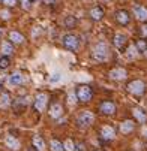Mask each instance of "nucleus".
Returning <instances> with one entry per match:
<instances>
[{"instance_id":"obj_28","label":"nucleus","mask_w":147,"mask_h":151,"mask_svg":"<svg viewBox=\"0 0 147 151\" xmlns=\"http://www.w3.org/2000/svg\"><path fill=\"white\" fill-rule=\"evenodd\" d=\"M20 3V0H2V5L5 8H15Z\"/></svg>"},{"instance_id":"obj_29","label":"nucleus","mask_w":147,"mask_h":151,"mask_svg":"<svg viewBox=\"0 0 147 151\" xmlns=\"http://www.w3.org/2000/svg\"><path fill=\"white\" fill-rule=\"evenodd\" d=\"M75 151H87V147L84 142H77L75 144Z\"/></svg>"},{"instance_id":"obj_8","label":"nucleus","mask_w":147,"mask_h":151,"mask_svg":"<svg viewBox=\"0 0 147 151\" xmlns=\"http://www.w3.org/2000/svg\"><path fill=\"white\" fill-rule=\"evenodd\" d=\"M27 105H29V100H27V97H24V96H20V97L14 99V100H12V103H11V106H12V111H14L17 115L23 114V112H26V109H27Z\"/></svg>"},{"instance_id":"obj_4","label":"nucleus","mask_w":147,"mask_h":151,"mask_svg":"<svg viewBox=\"0 0 147 151\" xmlns=\"http://www.w3.org/2000/svg\"><path fill=\"white\" fill-rule=\"evenodd\" d=\"M75 93H77V99L83 103H89L93 99V90H92L90 85H86V84L78 85Z\"/></svg>"},{"instance_id":"obj_17","label":"nucleus","mask_w":147,"mask_h":151,"mask_svg":"<svg viewBox=\"0 0 147 151\" xmlns=\"http://www.w3.org/2000/svg\"><path fill=\"white\" fill-rule=\"evenodd\" d=\"M0 52H2V55H6V57L14 55V52H15L14 44L9 40H3L2 44H0Z\"/></svg>"},{"instance_id":"obj_32","label":"nucleus","mask_w":147,"mask_h":151,"mask_svg":"<svg viewBox=\"0 0 147 151\" xmlns=\"http://www.w3.org/2000/svg\"><path fill=\"white\" fill-rule=\"evenodd\" d=\"M141 33H143V37H146V39H147V23L141 27Z\"/></svg>"},{"instance_id":"obj_21","label":"nucleus","mask_w":147,"mask_h":151,"mask_svg":"<svg viewBox=\"0 0 147 151\" xmlns=\"http://www.w3.org/2000/svg\"><path fill=\"white\" fill-rule=\"evenodd\" d=\"M32 147H35L38 151H45V141L41 135H35L32 138Z\"/></svg>"},{"instance_id":"obj_33","label":"nucleus","mask_w":147,"mask_h":151,"mask_svg":"<svg viewBox=\"0 0 147 151\" xmlns=\"http://www.w3.org/2000/svg\"><path fill=\"white\" fill-rule=\"evenodd\" d=\"M42 3H44V5H54L56 0H42Z\"/></svg>"},{"instance_id":"obj_1","label":"nucleus","mask_w":147,"mask_h":151,"mask_svg":"<svg viewBox=\"0 0 147 151\" xmlns=\"http://www.w3.org/2000/svg\"><path fill=\"white\" fill-rule=\"evenodd\" d=\"M111 57V51L107 42H98L92 50V58L98 63H105Z\"/></svg>"},{"instance_id":"obj_36","label":"nucleus","mask_w":147,"mask_h":151,"mask_svg":"<svg viewBox=\"0 0 147 151\" xmlns=\"http://www.w3.org/2000/svg\"><path fill=\"white\" fill-rule=\"evenodd\" d=\"M2 35H3V29L0 27V37H2Z\"/></svg>"},{"instance_id":"obj_31","label":"nucleus","mask_w":147,"mask_h":151,"mask_svg":"<svg viewBox=\"0 0 147 151\" xmlns=\"http://www.w3.org/2000/svg\"><path fill=\"white\" fill-rule=\"evenodd\" d=\"M0 18L9 19V18H11V12H9V11H0Z\"/></svg>"},{"instance_id":"obj_16","label":"nucleus","mask_w":147,"mask_h":151,"mask_svg":"<svg viewBox=\"0 0 147 151\" xmlns=\"http://www.w3.org/2000/svg\"><path fill=\"white\" fill-rule=\"evenodd\" d=\"M8 37H9L8 40L12 42L14 45H21V44H24V40H26L24 35H23V33H20L18 30H11L9 35H8Z\"/></svg>"},{"instance_id":"obj_39","label":"nucleus","mask_w":147,"mask_h":151,"mask_svg":"<svg viewBox=\"0 0 147 151\" xmlns=\"http://www.w3.org/2000/svg\"><path fill=\"white\" fill-rule=\"evenodd\" d=\"M0 3H2V0H0Z\"/></svg>"},{"instance_id":"obj_14","label":"nucleus","mask_w":147,"mask_h":151,"mask_svg":"<svg viewBox=\"0 0 147 151\" xmlns=\"http://www.w3.org/2000/svg\"><path fill=\"white\" fill-rule=\"evenodd\" d=\"M113 45L119 50V51H123L128 45V36L123 35V33H116L114 37H113Z\"/></svg>"},{"instance_id":"obj_35","label":"nucleus","mask_w":147,"mask_h":151,"mask_svg":"<svg viewBox=\"0 0 147 151\" xmlns=\"http://www.w3.org/2000/svg\"><path fill=\"white\" fill-rule=\"evenodd\" d=\"M27 151H38V150H36V148H35V147H30V148H29V150H27Z\"/></svg>"},{"instance_id":"obj_11","label":"nucleus","mask_w":147,"mask_h":151,"mask_svg":"<svg viewBox=\"0 0 147 151\" xmlns=\"http://www.w3.org/2000/svg\"><path fill=\"white\" fill-rule=\"evenodd\" d=\"M114 19H116V23L119 26H123L125 27V26H128L131 23V15H129V12L126 11V9H119L114 14Z\"/></svg>"},{"instance_id":"obj_20","label":"nucleus","mask_w":147,"mask_h":151,"mask_svg":"<svg viewBox=\"0 0 147 151\" xmlns=\"http://www.w3.org/2000/svg\"><path fill=\"white\" fill-rule=\"evenodd\" d=\"M24 81H26V76L21 73L20 70H17V72L9 75V82L12 85H21V84H24Z\"/></svg>"},{"instance_id":"obj_34","label":"nucleus","mask_w":147,"mask_h":151,"mask_svg":"<svg viewBox=\"0 0 147 151\" xmlns=\"http://www.w3.org/2000/svg\"><path fill=\"white\" fill-rule=\"evenodd\" d=\"M2 91H3V82L0 81V93H2Z\"/></svg>"},{"instance_id":"obj_12","label":"nucleus","mask_w":147,"mask_h":151,"mask_svg":"<svg viewBox=\"0 0 147 151\" xmlns=\"http://www.w3.org/2000/svg\"><path fill=\"white\" fill-rule=\"evenodd\" d=\"M132 12H134V17L141 21V23H146L147 21V8L141 3H134L132 6Z\"/></svg>"},{"instance_id":"obj_26","label":"nucleus","mask_w":147,"mask_h":151,"mask_svg":"<svg viewBox=\"0 0 147 151\" xmlns=\"http://www.w3.org/2000/svg\"><path fill=\"white\" fill-rule=\"evenodd\" d=\"M77 18L74 17V15H68L66 18H65V21H63V24H65V27L66 29H74L75 26H77Z\"/></svg>"},{"instance_id":"obj_19","label":"nucleus","mask_w":147,"mask_h":151,"mask_svg":"<svg viewBox=\"0 0 147 151\" xmlns=\"http://www.w3.org/2000/svg\"><path fill=\"white\" fill-rule=\"evenodd\" d=\"M132 115H134V120L138 121V123H146L147 121V112L143 109V108H132Z\"/></svg>"},{"instance_id":"obj_3","label":"nucleus","mask_w":147,"mask_h":151,"mask_svg":"<svg viewBox=\"0 0 147 151\" xmlns=\"http://www.w3.org/2000/svg\"><path fill=\"white\" fill-rule=\"evenodd\" d=\"M95 123V114L92 111H81L77 115V126L80 129H89Z\"/></svg>"},{"instance_id":"obj_24","label":"nucleus","mask_w":147,"mask_h":151,"mask_svg":"<svg viewBox=\"0 0 147 151\" xmlns=\"http://www.w3.org/2000/svg\"><path fill=\"white\" fill-rule=\"evenodd\" d=\"M0 94H2V96H0V105H2V108H8V106H11V103H12L11 94H9L8 91H2Z\"/></svg>"},{"instance_id":"obj_9","label":"nucleus","mask_w":147,"mask_h":151,"mask_svg":"<svg viewBox=\"0 0 147 151\" xmlns=\"http://www.w3.org/2000/svg\"><path fill=\"white\" fill-rule=\"evenodd\" d=\"M63 112H65V108H63V105L59 102V100H53L50 103V108H48V115L51 120H59Z\"/></svg>"},{"instance_id":"obj_27","label":"nucleus","mask_w":147,"mask_h":151,"mask_svg":"<svg viewBox=\"0 0 147 151\" xmlns=\"http://www.w3.org/2000/svg\"><path fill=\"white\" fill-rule=\"evenodd\" d=\"M11 66V58L6 55H0V70H6Z\"/></svg>"},{"instance_id":"obj_30","label":"nucleus","mask_w":147,"mask_h":151,"mask_svg":"<svg viewBox=\"0 0 147 151\" xmlns=\"http://www.w3.org/2000/svg\"><path fill=\"white\" fill-rule=\"evenodd\" d=\"M20 3L23 5L24 9H30V6H32V2H30V0H20Z\"/></svg>"},{"instance_id":"obj_18","label":"nucleus","mask_w":147,"mask_h":151,"mask_svg":"<svg viewBox=\"0 0 147 151\" xmlns=\"http://www.w3.org/2000/svg\"><path fill=\"white\" fill-rule=\"evenodd\" d=\"M104 15H105V12H104L102 6H99V5L90 8V11H89V17H90L93 21H101V19L104 18Z\"/></svg>"},{"instance_id":"obj_37","label":"nucleus","mask_w":147,"mask_h":151,"mask_svg":"<svg viewBox=\"0 0 147 151\" xmlns=\"http://www.w3.org/2000/svg\"><path fill=\"white\" fill-rule=\"evenodd\" d=\"M144 54V57H147V50H146V52H143Z\"/></svg>"},{"instance_id":"obj_38","label":"nucleus","mask_w":147,"mask_h":151,"mask_svg":"<svg viewBox=\"0 0 147 151\" xmlns=\"http://www.w3.org/2000/svg\"><path fill=\"white\" fill-rule=\"evenodd\" d=\"M93 151H104V150H93Z\"/></svg>"},{"instance_id":"obj_25","label":"nucleus","mask_w":147,"mask_h":151,"mask_svg":"<svg viewBox=\"0 0 147 151\" xmlns=\"http://www.w3.org/2000/svg\"><path fill=\"white\" fill-rule=\"evenodd\" d=\"M135 48H137L138 52H146V50H147V39L146 37L137 39L135 40Z\"/></svg>"},{"instance_id":"obj_2","label":"nucleus","mask_w":147,"mask_h":151,"mask_svg":"<svg viewBox=\"0 0 147 151\" xmlns=\"http://www.w3.org/2000/svg\"><path fill=\"white\" fill-rule=\"evenodd\" d=\"M126 90L134 96H143L147 90V85L143 79H132L126 84Z\"/></svg>"},{"instance_id":"obj_22","label":"nucleus","mask_w":147,"mask_h":151,"mask_svg":"<svg viewBox=\"0 0 147 151\" xmlns=\"http://www.w3.org/2000/svg\"><path fill=\"white\" fill-rule=\"evenodd\" d=\"M50 150L51 151H66L65 144H63L62 141H59V139H56V138H53L50 141Z\"/></svg>"},{"instance_id":"obj_40","label":"nucleus","mask_w":147,"mask_h":151,"mask_svg":"<svg viewBox=\"0 0 147 151\" xmlns=\"http://www.w3.org/2000/svg\"><path fill=\"white\" fill-rule=\"evenodd\" d=\"M30 2H33V0H30Z\"/></svg>"},{"instance_id":"obj_15","label":"nucleus","mask_w":147,"mask_h":151,"mask_svg":"<svg viewBox=\"0 0 147 151\" xmlns=\"http://www.w3.org/2000/svg\"><path fill=\"white\" fill-rule=\"evenodd\" d=\"M135 130V120H125L119 124V132L122 135H129Z\"/></svg>"},{"instance_id":"obj_7","label":"nucleus","mask_w":147,"mask_h":151,"mask_svg":"<svg viewBox=\"0 0 147 151\" xmlns=\"http://www.w3.org/2000/svg\"><path fill=\"white\" fill-rule=\"evenodd\" d=\"M98 111H99V114H102V115H114L116 114V111H117V106H116V103L113 102V100H102L101 103H99V106H98Z\"/></svg>"},{"instance_id":"obj_23","label":"nucleus","mask_w":147,"mask_h":151,"mask_svg":"<svg viewBox=\"0 0 147 151\" xmlns=\"http://www.w3.org/2000/svg\"><path fill=\"white\" fill-rule=\"evenodd\" d=\"M5 144H6L11 150H18V148H20V141H18L15 136H11V135H8V136H6Z\"/></svg>"},{"instance_id":"obj_6","label":"nucleus","mask_w":147,"mask_h":151,"mask_svg":"<svg viewBox=\"0 0 147 151\" xmlns=\"http://www.w3.org/2000/svg\"><path fill=\"white\" fill-rule=\"evenodd\" d=\"M47 106H48V94L44 93V91L38 93L36 97H35V100H33V109L38 114H41V112H44L47 109Z\"/></svg>"},{"instance_id":"obj_5","label":"nucleus","mask_w":147,"mask_h":151,"mask_svg":"<svg viewBox=\"0 0 147 151\" xmlns=\"http://www.w3.org/2000/svg\"><path fill=\"white\" fill-rule=\"evenodd\" d=\"M62 44L69 51H77L78 47H80V37L77 35H74V33H66L62 37Z\"/></svg>"},{"instance_id":"obj_13","label":"nucleus","mask_w":147,"mask_h":151,"mask_svg":"<svg viewBox=\"0 0 147 151\" xmlns=\"http://www.w3.org/2000/svg\"><path fill=\"white\" fill-rule=\"evenodd\" d=\"M126 76H128V70L125 68H114L108 72V78L113 81H123L126 79Z\"/></svg>"},{"instance_id":"obj_10","label":"nucleus","mask_w":147,"mask_h":151,"mask_svg":"<svg viewBox=\"0 0 147 151\" xmlns=\"http://www.w3.org/2000/svg\"><path fill=\"white\" fill-rule=\"evenodd\" d=\"M99 136H101V139L110 142V141H113L116 138V129L111 124H104L99 129Z\"/></svg>"}]
</instances>
